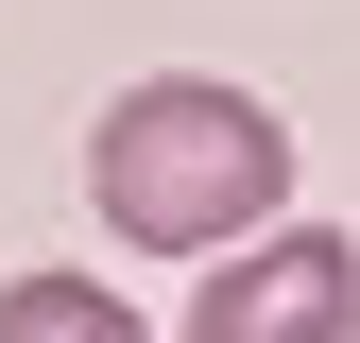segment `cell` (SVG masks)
<instances>
[{"label": "cell", "instance_id": "cell-1", "mask_svg": "<svg viewBox=\"0 0 360 343\" xmlns=\"http://www.w3.org/2000/svg\"><path fill=\"white\" fill-rule=\"evenodd\" d=\"M86 206L138 257H240V240H275V206H292V138H275L257 86L155 69V86H120L103 138H86Z\"/></svg>", "mask_w": 360, "mask_h": 343}, {"label": "cell", "instance_id": "cell-2", "mask_svg": "<svg viewBox=\"0 0 360 343\" xmlns=\"http://www.w3.org/2000/svg\"><path fill=\"white\" fill-rule=\"evenodd\" d=\"M189 343H360V240L343 224H275L189 292Z\"/></svg>", "mask_w": 360, "mask_h": 343}, {"label": "cell", "instance_id": "cell-3", "mask_svg": "<svg viewBox=\"0 0 360 343\" xmlns=\"http://www.w3.org/2000/svg\"><path fill=\"white\" fill-rule=\"evenodd\" d=\"M0 343H155L103 275H0Z\"/></svg>", "mask_w": 360, "mask_h": 343}]
</instances>
